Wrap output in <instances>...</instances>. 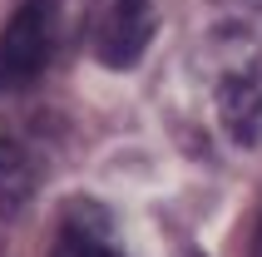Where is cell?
Wrapping results in <instances>:
<instances>
[{
	"instance_id": "5b68a950",
	"label": "cell",
	"mask_w": 262,
	"mask_h": 257,
	"mask_svg": "<svg viewBox=\"0 0 262 257\" xmlns=\"http://www.w3.org/2000/svg\"><path fill=\"white\" fill-rule=\"evenodd\" d=\"M50 257H124V247H119L104 208H94V203H70V213L59 218V228H55Z\"/></svg>"
},
{
	"instance_id": "52a82bcc",
	"label": "cell",
	"mask_w": 262,
	"mask_h": 257,
	"mask_svg": "<svg viewBox=\"0 0 262 257\" xmlns=\"http://www.w3.org/2000/svg\"><path fill=\"white\" fill-rule=\"evenodd\" d=\"M173 257H203V252H198V247H178Z\"/></svg>"
},
{
	"instance_id": "8992f818",
	"label": "cell",
	"mask_w": 262,
	"mask_h": 257,
	"mask_svg": "<svg viewBox=\"0 0 262 257\" xmlns=\"http://www.w3.org/2000/svg\"><path fill=\"white\" fill-rule=\"evenodd\" d=\"M252 257H262V223H257V238H252Z\"/></svg>"
},
{
	"instance_id": "277c9868",
	"label": "cell",
	"mask_w": 262,
	"mask_h": 257,
	"mask_svg": "<svg viewBox=\"0 0 262 257\" xmlns=\"http://www.w3.org/2000/svg\"><path fill=\"white\" fill-rule=\"evenodd\" d=\"M45 173H50V139L45 124L15 114L5 94H0V213L15 218L35 193H40Z\"/></svg>"
},
{
	"instance_id": "3957f363",
	"label": "cell",
	"mask_w": 262,
	"mask_h": 257,
	"mask_svg": "<svg viewBox=\"0 0 262 257\" xmlns=\"http://www.w3.org/2000/svg\"><path fill=\"white\" fill-rule=\"evenodd\" d=\"M84 45L104 70H134L144 59L159 10L154 0H84Z\"/></svg>"
},
{
	"instance_id": "7a4b0ae2",
	"label": "cell",
	"mask_w": 262,
	"mask_h": 257,
	"mask_svg": "<svg viewBox=\"0 0 262 257\" xmlns=\"http://www.w3.org/2000/svg\"><path fill=\"white\" fill-rule=\"evenodd\" d=\"M59 40H64L59 0H20L15 15L0 25V89L5 94H30L55 70Z\"/></svg>"
},
{
	"instance_id": "6da1fadb",
	"label": "cell",
	"mask_w": 262,
	"mask_h": 257,
	"mask_svg": "<svg viewBox=\"0 0 262 257\" xmlns=\"http://www.w3.org/2000/svg\"><path fill=\"white\" fill-rule=\"evenodd\" d=\"M203 70L218 134L243 154H262V40L223 35Z\"/></svg>"
}]
</instances>
